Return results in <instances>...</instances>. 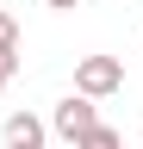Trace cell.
<instances>
[{
	"instance_id": "obj_6",
	"label": "cell",
	"mask_w": 143,
	"mask_h": 149,
	"mask_svg": "<svg viewBox=\"0 0 143 149\" xmlns=\"http://www.w3.org/2000/svg\"><path fill=\"white\" fill-rule=\"evenodd\" d=\"M44 6H56V13H68V6H81V0H44Z\"/></svg>"
},
{
	"instance_id": "obj_7",
	"label": "cell",
	"mask_w": 143,
	"mask_h": 149,
	"mask_svg": "<svg viewBox=\"0 0 143 149\" xmlns=\"http://www.w3.org/2000/svg\"><path fill=\"white\" fill-rule=\"evenodd\" d=\"M6 81H13V74H6V68H0V87H6Z\"/></svg>"
},
{
	"instance_id": "obj_3",
	"label": "cell",
	"mask_w": 143,
	"mask_h": 149,
	"mask_svg": "<svg viewBox=\"0 0 143 149\" xmlns=\"http://www.w3.org/2000/svg\"><path fill=\"white\" fill-rule=\"evenodd\" d=\"M50 143V124L31 118V112H13L6 118V149H44Z\"/></svg>"
},
{
	"instance_id": "obj_5",
	"label": "cell",
	"mask_w": 143,
	"mask_h": 149,
	"mask_svg": "<svg viewBox=\"0 0 143 149\" xmlns=\"http://www.w3.org/2000/svg\"><path fill=\"white\" fill-rule=\"evenodd\" d=\"M75 149H124V137H118L112 124H93V130H87V137H81Z\"/></svg>"
},
{
	"instance_id": "obj_1",
	"label": "cell",
	"mask_w": 143,
	"mask_h": 149,
	"mask_svg": "<svg viewBox=\"0 0 143 149\" xmlns=\"http://www.w3.org/2000/svg\"><path fill=\"white\" fill-rule=\"evenodd\" d=\"M118 87H124V62L118 56H81L75 62V93L81 100H106Z\"/></svg>"
},
{
	"instance_id": "obj_4",
	"label": "cell",
	"mask_w": 143,
	"mask_h": 149,
	"mask_svg": "<svg viewBox=\"0 0 143 149\" xmlns=\"http://www.w3.org/2000/svg\"><path fill=\"white\" fill-rule=\"evenodd\" d=\"M0 68L19 74V25H13V13H0Z\"/></svg>"
},
{
	"instance_id": "obj_2",
	"label": "cell",
	"mask_w": 143,
	"mask_h": 149,
	"mask_svg": "<svg viewBox=\"0 0 143 149\" xmlns=\"http://www.w3.org/2000/svg\"><path fill=\"white\" fill-rule=\"evenodd\" d=\"M93 124H100V106H93V100H81V93H68V100L50 112V130H56V137H68V143H81Z\"/></svg>"
}]
</instances>
